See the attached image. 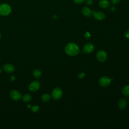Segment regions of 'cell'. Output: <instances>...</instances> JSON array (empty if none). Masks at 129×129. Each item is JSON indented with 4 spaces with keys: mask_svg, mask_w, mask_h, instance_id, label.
Instances as JSON below:
<instances>
[{
    "mask_svg": "<svg viewBox=\"0 0 129 129\" xmlns=\"http://www.w3.org/2000/svg\"><path fill=\"white\" fill-rule=\"evenodd\" d=\"M127 106V101L124 98L120 99L118 102V107L120 109H124Z\"/></svg>",
    "mask_w": 129,
    "mask_h": 129,
    "instance_id": "cell-11",
    "label": "cell"
},
{
    "mask_svg": "<svg viewBox=\"0 0 129 129\" xmlns=\"http://www.w3.org/2000/svg\"><path fill=\"white\" fill-rule=\"evenodd\" d=\"M96 57L97 59L101 61H105L107 58V54L103 50H100L97 51L96 53Z\"/></svg>",
    "mask_w": 129,
    "mask_h": 129,
    "instance_id": "cell-4",
    "label": "cell"
},
{
    "mask_svg": "<svg viewBox=\"0 0 129 129\" xmlns=\"http://www.w3.org/2000/svg\"><path fill=\"white\" fill-rule=\"evenodd\" d=\"M22 99L25 102H29L32 100V96L29 94H26L22 97Z\"/></svg>",
    "mask_w": 129,
    "mask_h": 129,
    "instance_id": "cell-15",
    "label": "cell"
},
{
    "mask_svg": "<svg viewBox=\"0 0 129 129\" xmlns=\"http://www.w3.org/2000/svg\"><path fill=\"white\" fill-rule=\"evenodd\" d=\"M94 45L92 43H88L86 44L83 48V52L84 53H90L92 52L94 49Z\"/></svg>",
    "mask_w": 129,
    "mask_h": 129,
    "instance_id": "cell-5",
    "label": "cell"
},
{
    "mask_svg": "<svg viewBox=\"0 0 129 129\" xmlns=\"http://www.w3.org/2000/svg\"><path fill=\"white\" fill-rule=\"evenodd\" d=\"M3 70L7 73H11L13 72L15 70V68L13 65L10 63L5 64L3 67Z\"/></svg>",
    "mask_w": 129,
    "mask_h": 129,
    "instance_id": "cell-10",
    "label": "cell"
},
{
    "mask_svg": "<svg viewBox=\"0 0 129 129\" xmlns=\"http://www.w3.org/2000/svg\"><path fill=\"white\" fill-rule=\"evenodd\" d=\"M111 82V79L106 76H103L100 78L99 80V85L103 87L108 86Z\"/></svg>",
    "mask_w": 129,
    "mask_h": 129,
    "instance_id": "cell-6",
    "label": "cell"
},
{
    "mask_svg": "<svg viewBox=\"0 0 129 129\" xmlns=\"http://www.w3.org/2000/svg\"><path fill=\"white\" fill-rule=\"evenodd\" d=\"M122 94L126 97L129 96V85L125 86L122 89Z\"/></svg>",
    "mask_w": 129,
    "mask_h": 129,
    "instance_id": "cell-14",
    "label": "cell"
},
{
    "mask_svg": "<svg viewBox=\"0 0 129 129\" xmlns=\"http://www.w3.org/2000/svg\"><path fill=\"white\" fill-rule=\"evenodd\" d=\"M124 37H125L126 38L129 39V29L127 30H126V31L125 32V33H124Z\"/></svg>",
    "mask_w": 129,
    "mask_h": 129,
    "instance_id": "cell-21",
    "label": "cell"
},
{
    "mask_svg": "<svg viewBox=\"0 0 129 129\" xmlns=\"http://www.w3.org/2000/svg\"><path fill=\"white\" fill-rule=\"evenodd\" d=\"M41 75H42V73H41V72L40 70L39 69H35L33 72V76L37 78V79H39L41 77Z\"/></svg>",
    "mask_w": 129,
    "mask_h": 129,
    "instance_id": "cell-16",
    "label": "cell"
},
{
    "mask_svg": "<svg viewBox=\"0 0 129 129\" xmlns=\"http://www.w3.org/2000/svg\"><path fill=\"white\" fill-rule=\"evenodd\" d=\"M40 87V83L37 81H34L30 83L29 86V90L31 92H36Z\"/></svg>",
    "mask_w": 129,
    "mask_h": 129,
    "instance_id": "cell-7",
    "label": "cell"
},
{
    "mask_svg": "<svg viewBox=\"0 0 129 129\" xmlns=\"http://www.w3.org/2000/svg\"><path fill=\"white\" fill-rule=\"evenodd\" d=\"M92 14L93 15V17L95 18V19L99 21L103 20L105 18V14L101 12H96V11H93Z\"/></svg>",
    "mask_w": 129,
    "mask_h": 129,
    "instance_id": "cell-9",
    "label": "cell"
},
{
    "mask_svg": "<svg viewBox=\"0 0 129 129\" xmlns=\"http://www.w3.org/2000/svg\"><path fill=\"white\" fill-rule=\"evenodd\" d=\"M11 79L12 81H14V80H15V77L14 76H12Z\"/></svg>",
    "mask_w": 129,
    "mask_h": 129,
    "instance_id": "cell-25",
    "label": "cell"
},
{
    "mask_svg": "<svg viewBox=\"0 0 129 129\" xmlns=\"http://www.w3.org/2000/svg\"><path fill=\"white\" fill-rule=\"evenodd\" d=\"M0 59H1V57H0Z\"/></svg>",
    "mask_w": 129,
    "mask_h": 129,
    "instance_id": "cell-29",
    "label": "cell"
},
{
    "mask_svg": "<svg viewBox=\"0 0 129 129\" xmlns=\"http://www.w3.org/2000/svg\"><path fill=\"white\" fill-rule=\"evenodd\" d=\"M1 71H1V69H0V73H1Z\"/></svg>",
    "mask_w": 129,
    "mask_h": 129,
    "instance_id": "cell-28",
    "label": "cell"
},
{
    "mask_svg": "<svg viewBox=\"0 0 129 129\" xmlns=\"http://www.w3.org/2000/svg\"><path fill=\"white\" fill-rule=\"evenodd\" d=\"M41 99L43 102H48L50 100V96L48 94H44L41 96Z\"/></svg>",
    "mask_w": 129,
    "mask_h": 129,
    "instance_id": "cell-17",
    "label": "cell"
},
{
    "mask_svg": "<svg viewBox=\"0 0 129 129\" xmlns=\"http://www.w3.org/2000/svg\"><path fill=\"white\" fill-rule=\"evenodd\" d=\"M64 50L66 53L70 56L77 55L80 52L79 47L74 43H70L67 44Z\"/></svg>",
    "mask_w": 129,
    "mask_h": 129,
    "instance_id": "cell-1",
    "label": "cell"
},
{
    "mask_svg": "<svg viewBox=\"0 0 129 129\" xmlns=\"http://www.w3.org/2000/svg\"><path fill=\"white\" fill-rule=\"evenodd\" d=\"M62 91L59 88L56 87L54 88L51 93V96L52 98L55 100H59L62 96Z\"/></svg>",
    "mask_w": 129,
    "mask_h": 129,
    "instance_id": "cell-3",
    "label": "cell"
},
{
    "mask_svg": "<svg viewBox=\"0 0 129 129\" xmlns=\"http://www.w3.org/2000/svg\"><path fill=\"white\" fill-rule=\"evenodd\" d=\"M82 13L84 16L88 17H90L92 14V11L87 7H85L82 9Z\"/></svg>",
    "mask_w": 129,
    "mask_h": 129,
    "instance_id": "cell-12",
    "label": "cell"
},
{
    "mask_svg": "<svg viewBox=\"0 0 129 129\" xmlns=\"http://www.w3.org/2000/svg\"><path fill=\"white\" fill-rule=\"evenodd\" d=\"M99 6L102 9H106L109 6V2L108 0H100L99 2Z\"/></svg>",
    "mask_w": 129,
    "mask_h": 129,
    "instance_id": "cell-13",
    "label": "cell"
},
{
    "mask_svg": "<svg viewBox=\"0 0 129 129\" xmlns=\"http://www.w3.org/2000/svg\"><path fill=\"white\" fill-rule=\"evenodd\" d=\"M85 76V74L84 73H80L78 75V77L80 79H82V78H84Z\"/></svg>",
    "mask_w": 129,
    "mask_h": 129,
    "instance_id": "cell-22",
    "label": "cell"
},
{
    "mask_svg": "<svg viewBox=\"0 0 129 129\" xmlns=\"http://www.w3.org/2000/svg\"><path fill=\"white\" fill-rule=\"evenodd\" d=\"M27 107H28V108H30V104L28 105H27Z\"/></svg>",
    "mask_w": 129,
    "mask_h": 129,
    "instance_id": "cell-26",
    "label": "cell"
},
{
    "mask_svg": "<svg viewBox=\"0 0 129 129\" xmlns=\"http://www.w3.org/2000/svg\"><path fill=\"white\" fill-rule=\"evenodd\" d=\"M39 106H38V105H34V106H33L32 107H31V111H32L34 112H37V111L39 110Z\"/></svg>",
    "mask_w": 129,
    "mask_h": 129,
    "instance_id": "cell-18",
    "label": "cell"
},
{
    "mask_svg": "<svg viewBox=\"0 0 129 129\" xmlns=\"http://www.w3.org/2000/svg\"><path fill=\"white\" fill-rule=\"evenodd\" d=\"M12 12L11 7L7 4L0 5V15L3 16L9 15Z\"/></svg>",
    "mask_w": 129,
    "mask_h": 129,
    "instance_id": "cell-2",
    "label": "cell"
},
{
    "mask_svg": "<svg viewBox=\"0 0 129 129\" xmlns=\"http://www.w3.org/2000/svg\"><path fill=\"white\" fill-rule=\"evenodd\" d=\"M86 3L88 5H92L93 4V1L92 0H86Z\"/></svg>",
    "mask_w": 129,
    "mask_h": 129,
    "instance_id": "cell-23",
    "label": "cell"
},
{
    "mask_svg": "<svg viewBox=\"0 0 129 129\" xmlns=\"http://www.w3.org/2000/svg\"><path fill=\"white\" fill-rule=\"evenodd\" d=\"M110 11H112V12H114V11H115V8L114 7H111L110 8Z\"/></svg>",
    "mask_w": 129,
    "mask_h": 129,
    "instance_id": "cell-24",
    "label": "cell"
},
{
    "mask_svg": "<svg viewBox=\"0 0 129 129\" xmlns=\"http://www.w3.org/2000/svg\"><path fill=\"white\" fill-rule=\"evenodd\" d=\"M74 3L77 4H80L85 2V0H73Z\"/></svg>",
    "mask_w": 129,
    "mask_h": 129,
    "instance_id": "cell-20",
    "label": "cell"
},
{
    "mask_svg": "<svg viewBox=\"0 0 129 129\" xmlns=\"http://www.w3.org/2000/svg\"><path fill=\"white\" fill-rule=\"evenodd\" d=\"M1 33H0V39H1Z\"/></svg>",
    "mask_w": 129,
    "mask_h": 129,
    "instance_id": "cell-27",
    "label": "cell"
},
{
    "mask_svg": "<svg viewBox=\"0 0 129 129\" xmlns=\"http://www.w3.org/2000/svg\"><path fill=\"white\" fill-rule=\"evenodd\" d=\"M120 2V0H111V3L113 5H117L119 4Z\"/></svg>",
    "mask_w": 129,
    "mask_h": 129,
    "instance_id": "cell-19",
    "label": "cell"
},
{
    "mask_svg": "<svg viewBox=\"0 0 129 129\" xmlns=\"http://www.w3.org/2000/svg\"><path fill=\"white\" fill-rule=\"evenodd\" d=\"M10 96L15 101H19L21 98V94L16 90H13L10 92Z\"/></svg>",
    "mask_w": 129,
    "mask_h": 129,
    "instance_id": "cell-8",
    "label": "cell"
}]
</instances>
